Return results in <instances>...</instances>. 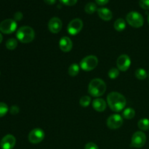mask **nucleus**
Returning <instances> with one entry per match:
<instances>
[{
  "mask_svg": "<svg viewBox=\"0 0 149 149\" xmlns=\"http://www.w3.org/2000/svg\"><path fill=\"white\" fill-rule=\"evenodd\" d=\"M95 1L99 5H105L109 2V0H95Z\"/></svg>",
  "mask_w": 149,
  "mask_h": 149,
  "instance_id": "obj_31",
  "label": "nucleus"
},
{
  "mask_svg": "<svg viewBox=\"0 0 149 149\" xmlns=\"http://www.w3.org/2000/svg\"><path fill=\"white\" fill-rule=\"evenodd\" d=\"M119 71L117 69V68H113L109 71V78L112 79L117 78V77H119Z\"/></svg>",
  "mask_w": 149,
  "mask_h": 149,
  "instance_id": "obj_26",
  "label": "nucleus"
},
{
  "mask_svg": "<svg viewBox=\"0 0 149 149\" xmlns=\"http://www.w3.org/2000/svg\"><path fill=\"white\" fill-rule=\"evenodd\" d=\"M79 68L80 65H79L77 63H73L68 68V74L71 77H76V76L78 75L79 72Z\"/></svg>",
  "mask_w": 149,
  "mask_h": 149,
  "instance_id": "obj_18",
  "label": "nucleus"
},
{
  "mask_svg": "<svg viewBox=\"0 0 149 149\" xmlns=\"http://www.w3.org/2000/svg\"><path fill=\"white\" fill-rule=\"evenodd\" d=\"M148 24H149V15H148Z\"/></svg>",
  "mask_w": 149,
  "mask_h": 149,
  "instance_id": "obj_35",
  "label": "nucleus"
},
{
  "mask_svg": "<svg viewBox=\"0 0 149 149\" xmlns=\"http://www.w3.org/2000/svg\"><path fill=\"white\" fill-rule=\"evenodd\" d=\"M17 46V42L15 39H9L6 42V47L10 50H13L15 49Z\"/></svg>",
  "mask_w": 149,
  "mask_h": 149,
  "instance_id": "obj_23",
  "label": "nucleus"
},
{
  "mask_svg": "<svg viewBox=\"0 0 149 149\" xmlns=\"http://www.w3.org/2000/svg\"><path fill=\"white\" fill-rule=\"evenodd\" d=\"M19 109L17 107V106H13L11 109V113L13 114H16V113H18Z\"/></svg>",
  "mask_w": 149,
  "mask_h": 149,
  "instance_id": "obj_32",
  "label": "nucleus"
},
{
  "mask_svg": "<svg viewBox=\"0 0 149 149\" xmlns=\"http://www.w3.org/2000/svg\"><path fill=\"white\" fill-rule=\"evenodd\" d=\"M97 11V14H98L99 17L103 20H111L112 17H113V14H112V12L110 10H109L108 8L106 7H102V8H99Z\"/></svg>",
  "mask_w": 149,
  "mask_h": 149,
  "instance_id": "obj_15",
  "label": "nucleus"
},
{
  "mask_svg": "<svg viewBox=\"0 0 149 149\" xmlns=\"http://www.w3.org/2000/svg\"><path fill=\"white\" fill-rule=\"evenodd\" d=\"M138 126L139 129L141 130H149V119H141V120L138 122Z\"/></svg>",
  "mask_w": 149,
  "mask_h": 149,
  "instance_id": "obj_20",
  "label": "nucleus"
},
{
  "mask_svg": "<svg viewBox=\"0 0 149 149\" xmlns=\"http://www.w3.org/2000/svg\"><path fill=\"white\" fill-rule=\"evenodd\" d=\"M107 102L110 109L116 112L123 110L127 103L125 96L117 92H112L109 93L107 96Z\"/></svg>",
  "mask_w": 149,
  "mask_h": 149,
  "instance_id": "obj_1",
  "label": "nucleus"
},
{
  "mask_svg": "<svg viewBox=\"0 0 149 149\" xmlns=\"http://www.w3.org/2000/svg\"><path fill=\"white\" fill-rule=\"evenodd\" d=\"M84 149H99L97 146L94 143H88L85 145Z\"/></svg>",
  "mask_w": 149,
  "mask_h": 149,
  "instance_id": "obj_29",
  "label": "nucleus"
},
{
  "mask_svg": "<svg viewBox=\"0 0 149 149\" xmlns=\"http://www.w3.org/2000/svg\"><path fill=\"white\" fill-rule=\"evenodd\" d=\"M147 72L145 69L142 68H138V69L135 71V77L140 80H143L145 79L147 77Z\"/></svg>",
  "mask_w": 149,
  "mask_h": 149,
  "instance_id": "obj_22",
  "label": "nucleus"
},
{
  "mask_svg": "<svg viewBox=\"0 0 149 149\" xmlns=\"http://www.w3.org/2000/svg\"><path fill=\"white\" fill-rule=\"evenodd\" d=\"M93 106L96 111L102 112L106 110V103L103 99L96 98L93 100Z\"/></svg>",
  "mask_w": 149,
  "mask_h": 149,
  "instance_id": "obj_16",
  "label": "nucleus"
},
{
  "mask_svg": "<svg viewBox=\"0 0 149 149\" xmlns=\"http://www.w3.org/2000/svg\"><path fill=\"white\" fill-rule=\"evenodd\" d=\"M16 37L22 43H29L34 39V31L30 26H22L17 30Z\"/></svg>",
  "mask_w": 149,
  "mask_h": 149,
  "instance_id": "obj_3",
  "label": "nucleus"
},
{
  "mask_svg": "<svg viewBox=\"0 0 149 149\" xmlns=\"http://www.w3.org/2000/svg\"><path fill=\"white\" fill-rule=\"evenodd\" d=\"M90 103H91V98L89 96H83L79 100V104L83 107H87Z\"/></svg>",
  "mask_w": 149,
  "mask_h": 149,
  "instance_id": "obj_24",
  "label": "nucleus"
},
{
  "mask_svg": "<svg viewBox=\"0 0 149 149\" xmlns=\"http://www.w3.org/2000/svg\"><path fill=\"white\" fill-rule=\"evenodd\" d=\"M8 110L9 109L6 103L1 102L0 103V117H3L4 116H5L7 112H8Z\"/></svg>",
  "mask_w": 149,
  "mask_h": 149,
  "instance_id": "obj_25",
  "label": "nucleus"
},
{
  "mask_svg": "<svg viewBox=\"0 0 149 149\" xmlns=\"http://www.w3.org/2000/svg\"><path fill=\"white\" fill-rule=\"evenodd\" d=\"M84 10L88 14H93L95 12L97 11V6L95 3L93 2H89L87 3L85 5V7H84Z\"/></svg>",
  "mask_w": 149,
  "mask_h": 149,
  "instance_id": "obj_21",
  "label": "nucleus"
},
{
  "mask_svg": "<svg viewBox=\"0 0 149 149\" xmlns=\"http://www.w3.org/2000/svg\"><path fill=\"white\" fill-rule=\"evenodd\" d=\"M98 64V59L95 55H89L83 58L80 62V67L84 71H90L95 69Z\"/></svg>",
  "mask_w": 149,
  "mask_h": 149,
  "instance_id": "obj_4",
  "label": "nucleus"
},
{
  "mask_svg": "<svg viewBox=\"0 0 149 149\" xmlns=\"http://www.w3.org/2000/svg\"><path fill=\"white\" fill-rule=\"evenodd\" d=\"M63 23L60 18L57 17H52L48 23V28L49 31L52 33H58L62 29Z\"/></svg>",
  "mask_w": 149,
  "mask_h": 149,
  "instance_id": "obj_12",
  "label": "nucleus"
},
{
  "mask_svg": "<svg viewBox=\"0 0 149 149\" xmlns=\"http://www.w3.org/2000/svg\"><path fill=\"white\" fill-rule=\"evenodd\" d=\"M59 47L63 52H70L72 49L73 43L70 38L67 37V36H63L60 40Z\"/></svg>",
  "mask_w": 149,
  "mask_h": 149,
  "instance_id": "obj_14",
  "label": "nucleus"
},
{
  "mask_svg": "<svg viewBox=\"0 0 149 149\" xmlns=\"http://www.w3.org/2000/svg\"><path fill=\"white\" fill-rule=\"evenodd\" d=\"M106 84L100 79H94L89 84L88 92L93 97H100L105 93Z\"/></svg>",
  "mask_w": 149,
  "mask_h": 149,
  "instance_id": "obj_2",
  "label": "nucleus"
},
{
  "mask_svg": "<svg viewBox=\"0 0 149 149\" xmlns=\"http://www.w3.org/2000/svg\"><path fill=\"white\" fill-rule=\"evenodd\" d=\"M44 1H45V2L46 4H49V5H52V4H55L56 0H44Z\"/></svg>",
  "mask_w": 149,
  "mask_h": 149,
  "instance_id": "obj_33",
  "label": "nucleus"
},
{
  "mask_svg": "<svg viewBox=\"0 0 149 149\" xmlns=\"http://www.w3.org/2000/svg\"><path fill=\"white\" fill-rule=\"evenodd\" d=\"M146 142V135L143 132L138 131L135 132L131 140V146L134 148H142Z\"/></svg>",
  "mask_w": 149,
  "mask_h": 149,
  "instance_id": "obj_7",
  "label": "nucleus"
},
{
  "mask_svg": "<svg viewBox=\"0 0 149 149\" xmlns=\"http://www.w3.org/2000/svg\"><path fill=\"white\" fill-rule=\"evenodd\" d=\"M14 17L15 20H20L22 18H23V14H22L20 12H17V13L14 15Z\"/></svg>",
  "mask_w": 149,
  "mask_h": 149,
  "instance_id": "obj_30",
  "label": "nucleus"
},
{
  "mask_svg": "<svg viewBox=\"0 0 149 149\" xmlns=\"http://www.w3.org/2000/svg\"><path fill=\"white\" fill-rule=\"evenodd\" d=\"M17 23L13 19H6L0 23V31L5 34L13 33L17 29Z\"/></svg>",
  "mask_w": 149,
  "mask_h": 149,
  "instance_id": "obj_6",
  "label": "nucleus"
},
{
  "mask_svg": "<svg viewBox=\"0 0 149 149\" xmlns=\"http://www.w3.org/2000/svg\"><path fill=\"white\" fill-rule=\"evenodd\" d=\"M83 28V22L81 19L75 18L71 20L68 25L67 31L68 33H70L72 36L77 35L81 31Z\"/></svg>",
  "mask_w": 149,
  "mask_h": 149,
  "instance_id": "obj_8",
  "label": "nucleus"
},
{
  "mask_svg": "<svg viewBox=\"0 0 149 149\" xmlns=\"http://www.w3.org/2000/svg\"><path fill=\"white\" fill-rule=\"evenodd\" d=\"M123 124V119L119 114H113L107 119V126L110 129L116 130L120 127Z\"/></svg>",
  "mask_w": 149,
  "mask_h": 149,
  "instance_id": "obj_10",
  "label": "nucleus"
},
{
  "mask_svg": "<svg viewBox=\"0 0 149 149\" xmlns=\"http://www.w3.org/2000/svg\"><path fill=\"white\" fill-rule=\"evenodd\" d=\"M2 39H3V36H2V35H1V33H0V43H1V42H2Z\"/></svg>",
  "mask_w": 149,
  "mask_h": 149,
  "instance_id": "obj_34",
  "label": "nucleus"
},
{
  "mask_svg": "<svg viewBox=\"0 0 149 149\" xmlns=\"http://www.w3.org/2000/svg\"><path fill=\"white\" fill-rule=\"evenodd\" d=\"M126 28V22L124 19L119 18L115 21L114 29L118 31H122Z\"/></svg>",
  "mask_w": 149,
  "mask_h": 149,
  "instance_id": "obj_17",
  "label": "nucleus"
},
{
  "mask_svg": "<svg viewBox=\"0 0 149 149\" xmlns=\"http://www.w3.org/2000/svg\"><path fill=\"white\" fill-rule=\"evenodd\" d=\"M45 136V132L40 128H35L30 132L29 135V141L33 144H37L42 142Z\"/></svg>",
  "mask_w": 149,
  "mask_h": 149,
  "instance_id": "obj_9",
  "label": "nucleus"
},
{
  "mask_svg": "<svg viewBox=\"0 0 149 149\" xmlns=\"http://www.w3.org/2000/svg\"><path fill=\"white\" fill-rule=\"evenodd\" d=\"M118 69L122 71H126L129 69L131 65V60L127 55H122L118 58L116 61Z\"/></svg>",
  "mask_w": 149,
  "mask_h": 149,
  "instance_id": "obj_11",
  "label": "nucleus"
},
{
  "mask_svg": "<svg viewBox=\"0 0 149 149\" xmlns=\"http://www.w3.org/2000/svg\"><path fill=\"white\" fill-rule=\"evenodd\" d=\"M148 77H149V74H148Z\"/></svg>",
  "mask_w": 149,
  "mask_h": 149,
  "instance_id": "obj_36",
  "label": "nucleus"
},
{
  "mask_svg": "<svg viewBox=\"0 0 149 149\" xmlns=\"http://www.w3.org/2000/svg\"><path fill=\"white\" fill-rule=\"evenodd\" d=\"M60 1L66 6H74L77 4V0H60Z\"/></svg>",
  "mask_w": 149,
  "mask_h": 149,
  "instance_id": "obj_28",
  "label": "nucleus"
},
{
  "mask_svg": "<svg viewBox=\"0 0 149 149\" xmlns=\"http://www.w3.org/2000/svg\"><path fill=\"white\" fill-rule=\"evenodd\" d=\"M16 139L13 135H7L2 138L1 141V149H13L15 147Z\"/></svg>",
  "mask_w": 149,
  "mask_h": 149,
  "instance_id": "obj_13",
  "label": "nucleus"
},
{
  "mask_svg": "<svg viewBox=\"0 0 149 149\" xmlns=\"http://www.w3.org/2000/svg\"><path fill=\"white\" fill-rule=\"evenodd\" d=\"M127 23L134 28H140L143 26L144 20L143 16L138 12L132 11L127 14L126 17Z\"/></svg>",
  "mask_w": 149,
  "mask_h": 149,
  "instance_id": "obj_5",
  "label": "nucleus"
},
{
  "mask_svg": "<svg viewBox=\"0 0 149 149\" xmlns=\"http://www.w3.org/2000/svg\"><path fill=\"white\" fill-rule=\"evenodd\" d=\"M135 111L132 108H127V109H125L123 113H122L123 117L126 119H132L135 116Z\"/></svg>",
  "mask_w": 149,
  "mask_h": 149,
  "instance_id": "obj_19",
  "label": "nucleus"
},
{
  "mask_svg": "<svg viewBox=\"0 0 149 149\" xmlns=\"http://www.w3.org/2000/svg\"><path fill=\"white\" fill-rule=\"evenodd\" d=\"M139 5L143 10H149V0H140Z\"/></svg>",
  "mask_w": 149,
  "mask_h": 149,
  "instance_id": "obj_27",
  "label": "nucleus"
}]
</instances>
